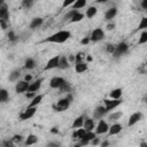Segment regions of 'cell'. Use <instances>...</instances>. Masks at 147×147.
<instances>
[{"mask_svg": "<svg viewBox=\"0 0 147 147\" xmlns=\"http://www.w3.org/2000/svg\"><path fill=\"white\" fill-rule=\"evenodd\" d=\"M71 37V32L68 30H60L53 34H51L49 37L45 38L42 40V42H51V44H63L68 39H70Z\"/></svg>", "mask_w": 147, "mask_h": 147, "instance_id": "1", "label": "cell"}, {"mask_svg": "<svg viewBox=\"0 0 147 147\" xmlns=\"http://www.w3.org/2000/svg\"><path fill=\"white\" fill-rule=\"evenodd\" d=\"M70 103H71V102L64 96V98L57 100L56 103H54V105L52 106V108H53V110L56 111V113H62V111H65V110L70 107Z\"/></svg>", "mask_w": 147, "mask_h": 147, "instance_id": "2", "label": "cell"}, {"mask_svg": "<svg viewBox=\"0 0 147 147\" xmlns=\"http://www.w3.org/2000/svg\"><path fill=\"white\" fill-rule=\"evenodd\" d=\"M127 52H129V44H126L125 41H121L116 45V48H115V52H114L113 56L118 59V57L125 55Z\"/></svg>", "mask_w": 147, "mask_h": 147, "instance_id": "3", "label": "cell"}, {"mask_svg": "<svg viewBox=\"0 0 147 147\" xmlns=\"http://www.w3.org/2000/svg\"><path fill=\"white\" fill-rule=\"evenodd\" d=\"M103 103H105V107L107 109V111H110V110H114L115 108H117L119 105L123 103V98L122 99H118V100H114V99H103Z\"/></svg>", "mask_w": 147, "mask_h": 147, "instance_id": "4", "label": "cell"}, {"mask_svg": "<svg viewBox=\"0 0 147 147\" xmlns=\"http://www.w3.org/2000/svg\"><path fill=\"white\" fill-rule=\"evenodd\" d=\"M90 39L92 42H98V41H101L105 39V31L101 29V28H95L91 36H90Z\"/></svg>", "mask_w": 147, "mask_h": 147, "instance_id": "5", "label": "cell"}, {"mask_svg": "<svg viewBox=\"0 0 147 147\" xmlns=\"http://www.w3.org/2000/svg\"><path fill=\"white\" fill-rule=\"evenodd\" d=\"M60 56H61V55H55V56L51 57V59H49V60L46 62V65L44 67V71H48V70H52V69L59 68Z\"/></svg>", "mask_w": 147, "mask_h": 147, "instance_id": "6", "label": "cell"}, {"mask_svg": "<svg viewBox=\"0 0 147 147\" xmlns=\"http://www.w3.org/2000/svg\"><path fill=\"white\" fill-rule=\"evenodd\" d=\"M109 127H110V126L108 125V123H107L105 119H100V121H98V123H96L95 133H96V134H105V133H108Z\"/></svg>", "mask_w": 147, "mask_h": 147, "instance_id": "7", "label": "cell"}, {"mask_svg": "<svg viewBox=\"0 0 147 147\" xmlns=\"http://www.w3.org/2000/svg\"><path fill=\"white\" fill-rule=\"evenodd\" d=\"M29 86H30V83L25 82L24 79L23 80H18L16 84H15V92L17 94H25L29 90Z\"/></svg>", "mask_w": 147, "mask_h": 147, "instance_id": "8", "label": "cell"}, {"mask_svg": "<svg viewBox=\"0 0 147 147\" xmlns=\"http://www.w3.org/2000/svg\"><path fill=\"white\" fill-rule=\"evenodd\" d=\"M36 113H37V107H28L23 113L20 114V119H21V121L30 119L31 117L34 116Z\"/></svg>", "mask_w": 147, "mask_h": 147, "instance_id": "9", "label": "cell"}, {"mask_svg": "<svg viewBox=\"0 0 147 147\" xmlns=\"http://www.w3.org/2000/svg\"><path fill=\"white\" fill-rule=\"evenodd\" d=\"M67 80L63 78V77H60V76H55L53 77L51 80H49V86L51 88H54V90H60V87L65 83Z\"/></svg>", "mask_w": 147, "mask_h": 147, "instance_id": "10", "label": "cell"}, {"mask_svg": "<svg viewBox=\"0 0 147 147\" xmlns=\"http://www.w3.org/2000/svg\"><path fill=\"white\" fill-rule=\"evenodd\" d=\"M108 111H107V109H106V107L105 106H98L94 110H93V118L94 119H98V121H100V119H103V116L107 114Z\"/></svg>", "mask_w": 147, "mask_h": 147, "instance_id": "11", "label": "cell"}, {"mask_svg": "<svg viewBox=\"0 0 147 147\" xmlns=\"http://www.w3.org/2000/svg\"><path fill=\"white\" fill-rule=\"evenodd\" d=\"M0 21L9 22V9L6 2H1L0 5Z\"/></svg>", "mask_w": 147, "mask_h": 147, "instance_id": "12", "label": "cell"}, {"mask_svg": "<svg viewBox=\"0 0 147 147\" xmlns=\"http://www.w3.org/2000/svg\"><path fill=\"white\" fill-rule=\"evenodd\" d=\"M95 126H96V124H95V119H94L93 117H88V116H86V118H85V121H84L83 129H85L86 132H90V131L95 130Z\"/></svg>", "mask_w": 147, "mask_h": 147, "instance_id": "13", "label": "cell"}, {"mask_svg": "<svg viewBox=\"0 0 147 147\" xmlns=\"http://www.w3.org/2000/svg\"><path fill=\"white\" fill-rule=\"evenodd\" d=\"M141 118H142V114L140 111H136V113L131 114V116L129 117V121H127V126L131 127V126L136 125L139 121H141Z\"/></svg>", "mask_w": 147, "mask_h": 147, "instance_id": "14", "label": "cell"}, {"mask_svg": "<svg viewBox=\"0 0 147 147\" xmlns=\"http://www.w3.org/2000/svg\"><path fill=\"white\" fill-rule=\"evenodd\" d=\"M42 82H44V78H38V79L31 82L28 92H34V93H37V92L40 90V87H41V85H42Z\"/></svg>", "mask_w": 147, "mask_h": 147, "instance_id": "15", "label": "cell"}, {"mask_svg": "<svg viewBox=\"0 0 147 147\" xmlns=\"http://www.w3.org/2000/svg\"><path fill=\"white\" fill-rule=\"evenodd\" d=\"M44 24V18L42 17H33L29 24V30L32 31V30H36L38 28H40L41 25Z\"/></svg>", "mask_w": 147, "mask_h": 147, "instance_id": "16", "label": "cell"}, {"mask_svg": "<svg viewBox=\"0 0 147 147\" xmlns=\"http://www.w3.org/2000/svg\"><path fill=\"white\" fill-rule=\"evenodd\" d=\"M96 137V133L95 132H93V131H90V132H86V134H85V137L79 141V144L82 145V146H86V145H88V144H91V141L94 139Z\"/></svg>", "mask_w": 147, "mask_h": 147, "instance_id": "17", "label": "cell"}, {"mask_svg": "<svg viewBox=\"0 0 147 147\" xmlns=\"http://www.w3.org/2000/svg\"><path fill=\"white\" fill-rule=\"evenodd\" d=\"M122 129H123V126H122L121 123H114V124H111L110 127H109L108 136H109V137H110V136H116V134H118V133L122 131Z\"/></svg>", "mask_w": 147, "mask_h": 147, "instance_id": "18", "label": "cell"}, {"mask_svg": "<svg viewBox=\"0 0 147 147\" xmlns=\"http://www.w3.org/2000/svg\"><path fill=\"white\" fill-rule=\"evenodd\" d=\"M85 118H86V115H79L78 117H76V118L74 119V123H72L71 127H72V129H76V130L83 127Z\"/></svg>", "mask_w": 147, "mask_h": 147, "instance_id": "19", "label": "cell"}, {"mask_svg": "<svg viewBox=\"0 0 147 147\" xmlns=\"http://www.w3.org/2000/svg\"><path fill=\"white\" fill-rule=\"evenodd\" d=\"M122 95H123V90L121 87H117V88H114L109 92L108 96L109 99H114V100H118V99H122Z\"/></svg>", "mask_w": 147, "mask_h": 147, "instance_id": "20", "label": "cell"}, {"mask_svg": "<svg viewBox=\"0 0 147 147\" xmlns=\"http://www.w3.org/2000/svg\"><path fill=\"white\" fill-rule=\"evenodd\" d=\"M70 62L68 60V56L67 55H61L60 56V62H59V68L57 69H61V70H65L70 67Z\"/></svg>", "mask_w": 147, "mask_h": 147, "instance_id": "21", "label": "cell"}, {"mask_svg": "<svg viewBox=\"0 0 147 147\" xmlns=\"http://www.w3.org/2000/svg\"><path fill=\"white\" fill-rule=\"evenodd\" d=\"M116 15H117V8L116 7H110L105 13V20L106 21H111Z\"/></svg>", "mask_w": 147, "mask_h": 147, "instance_id": "22", "label": "cell"}, {"mask_svg": "<svg viewBox=\"0 0 147 147\" xmlns=\"http://www.w3.org/2000/svg\"><path fill=\"white\" fill-rule=\"evenodd\" d=\"M85 134H86V131H85V129H83V127H80V129H77L74 133H72V136H71V138L72 139H75V140H82L84 137H85Z\"/></svg>", "mask_w": 147, "mask_h": 147, "instance_id": "23", "label": "cell"}, {"mask_svg": "<svg viewBox=\"0 0 147 147\" xmlns=\"http://www.w3.org/2000/svg\"><path fill=\"white\" fill-rule=\"evenodd\" d=\"M36 64H37V62H36V60H34L33 57H28V59H25V61H24V69H26V70H32V69L36 68Z\"/></svg>", "mask_w": 147, "mask_h": 147, "instance_id": "24", "label": "cell"}, {"mask_svg": "<svg viewBox=\"0 0 147 147\" xmlns=\"http://www.w3.org/2000/svg\"><path fill=\"white\" fill-rule=\"evenodd\" d=\"M38 142V137L36 134H29L24 140V146H32Z\"/></svg>", "mask_w": 147, "mask_h": 147, "instance_id": "25", "label": "cell"}, {"mask_svg": "<svg viewBox=\"0 0 147 147\" xmlns=\"http://www.w3.org/2000/svg\"><path fill=\"white\" fill-rule=\"evenodd\" d=\"M20 77H21V70H20V69H15V70H13V71L9 74L8 80L11 82V83L18 82V78H20Z\"/></svg>", "mask_w": 147, "mask_h": 147, "instance_id": "26", "label": "cell"}, {"mask_svg": "<svg viewBox=\"0 0 147 147\" xmlns=\"http://www.w3.org/2000/svg\"><path fill=\"white\" fill-rule=\"evenodd\" d=\"M42 99H44V94H37V95L30 101V103H29L28 107H38V106L41 103Z\"/></svg>", "mask_w": 147, "mask_h": 147, "instance_id": "27", "label": "cell"}, {"mask_svg": "<svg viewBox=\"0 0 147 147\" xmlns=\"http://www.w3.org/2000/svg\"><path fill=\"white\" fill-rule=\"evenodd\" d=\"M87 69H88V65H87L86 62H82V63L75 64V71L77 74H83V72L87 71Z\"/></svg>", "mask_w": 147, "mask_h": 147, "instance_id": "28", "label": "cell"}, {"mask_svg": "<svg viewBox=\"0 0 147 147\" xmlns=\"http://www.w3.org/2000/svg\"><path fill=\"white\" fill-rule=\"evenodd\" d=\"M96 13H98V8H96L95 6H91V7H88V8L86 9L85 16H86L87 18H93V17L96 15Z\"/></svg>", "mask_w": 147, "mask_h": 147, "instance_id": "29", "label": "cell"}, {"mask_svg": "<svg viewBox=\"0 0 147 147\" xmlns=\"http://www.w3.org/2000/svg\"><path fill=\"white\" fill-rule=\"evenodd\" d=\"M78 11H79V10L71 9V8H70V9H69V10L65 13V15L63 16V22H70V20H71V18H72V17H74V16H75L77 13H78Z\"/></svg>", "mask_w": 147, "mask_h": 147, "instance_id": "30", "label": "cell"}, {"mask_svg": "<svg viewBox=\"0 0 147 147\" xmlns=\"http://www.w3.org/2000/svg\"><path fill=\"white\" fill-rule=\"evenodd\" d=\"M9 100V92L6 88H0V101L2 103H6Z\"/></svg>", "mask_w": 147, "mask_h": 147, "instance_id": "31", "label": "cell"}, {"mask_svg": "<svg viewBox=\"0 0 147 147\" xmlns=\"http://www.w3.org/2000/svg\"><path fill=\"white\" fill-rule=\"evenodd\" d=\"M86 6V0H76L74 2V5L71 6V9H76V10H79L82 8H84Z\"/></svg>", "mask_w": 147, "mask_h": 147, "instance_id": "32", "label": "cell"}, {"mask_svg": "<svg viewBox=\"0 0 147 147\" xmlns=\"http://www.w3.org/2000/svg\"><path fill=\"white\" fill-rule=\"evenodd\" d=\"M138 30H141V31L147 30V16L141 17V20H140V22H139V24L137 26V31Z\"/></svg>", "mask_w": 147, "mask_h": 147, "instance_id": "33", "label": "cell"}, {"mask_svg": "<svg viewBox=\"0 0 147 147\" xmlns=\"http://www.w3.org/2000/svg\"><path fill=\"white\" fill-rule=\"evenodd\" d=\"M84 17H85V14L84 13H80V11H78L71 20H70V22L69 23H78V22H80L82 20H84Z\"/></svg>", "mask_w": 147, "mask_h": 147, "instance_id": "34", "label": "cell"}, {"mask_svg": "<svg viewBox=\"0 0 147 147\" xmlns=\"http://www.w3.org/2000/svg\"><path fill=\"white\" fill-rule=\"evenodd\" d=\"M122 116H123V113H122V111H115V113H111V114L109 115V121H111V122H116V121H118Z\"/></svg>", "mask_w": 147, "mask_h": 147, "instance_id": "35", "label": "cell"}, {"mask_svg": "<svg viewBox=\"0 0 147 147\" xmlns=\"http://www.w3.org/2000/svg\"><path fill=\"white\" fill-rule=\"evenodd\" d=\"M144 44H147V30L142 31L138 39V45H144Z\"/></svg>", "mask_w": 147, "mask_h": 147, "instance_id": "36", "label": "cell"}, {"mask_svg": "<svg viewBox=\"0 0 147 147\" xmlns=\"http://www.w3.org/2000/svg\"><path fill=\"white\" fill-rule=\"evenodd\" d=\"M8 40L10 41V42H16V41H18L20 40V36H17L16 33H15V31H9L8 32Z\"/></svg>", "mask_w": 147, "mask_h": 147, "instance_id": "37", "label": "cell"}, {"mask_svg": "<svg viewBox=\"0 0 147 147\" xmlns=\"http://www.w3.org/2000/svg\"><path fill=\"white\" fill-rule=\"evenodd\" d=\"M60 93H71V85L68 83V82H65L61 87H60Z\"/></svg>", "mask_w": 147, "mask_h": 147, "instance_id": "38", "label": "cell"}, {"mask_svg": "<svg viewBox=\"0 0 147 147\" xmlns=\"http://www.w3.org/2000/svg\"><path fill=\"white\" fill-rule=\"evenodd\" d=\"M76 61H75V64H77V63H82V62H85L84 61V57H85V54L83 53V52H78L76 55Z\"/></svg>", "mask_w": 147, "mask_h": 147, "instance_id": "39", "label": "cell"}, {"mask_svg": "<svg viewBox=\"0 0 147 147\" xmlns=\"http://www.w3.org/2000/svg\"><path fill=\"white\" fill-rule=\"evenodd\" d=\"M11 141H13L14 144H20V142L23 141V136H22V134H14V136L11 137Z\"/></svg>", "mask_w": 147, "mask_h": 147, "instance_id": "40", "label": "cell"}, {"mask_svg": "<svg viewBox=\"0 0 147 147\" xmlns=\"http://www.w3.org/2000/svg\"><path fill=\"white\" fill-rule=\"evenodd\" d=\"M115 48H116V45H114V44H107V45H106V51H107V53H109V54H114Z\"/></svg>", "mask_w": 147, "mask_h": 147, "instance_id": "41", "label": "cell"}, {"mask_svg": "<svg viewBox=\"0 0 147 147\" xmlns=\"http://www.w3.org/2000/svg\"><path fill=\"white\" fill-rule=\"evenodd\" d=\"M45 147H62V146H61V144H60L59 141L52 140V141H48V142L45 145Z\"/></svg>", "mask_w": 147, "mask_h": 147, "instance_id": "42", "label": "cell"}, {"mask_svg": "<svg viewBox=\"0 0 147 147\" xmlns=\"http://www.w3.org/2000/svg\"><path fill=\"white\" fill-rule=\"evenodd\" d=\"M2 147H15V146H14V142L11 141V139L10 140L8 139V140H3L2 141Z\"/></svg>", "mask_w": 147, "mask_h": 147, "instance_id": "43", "label": "cell"}, {"mask_svg": "<svg viewBox=\"0 0 147 147\" xmlns=\"http://www.w3.org/2000/svg\"><path fill=\"white\" fill-rule=\"evenodd\" d=\"M22 5H23V7H25L26 9H30V7L33 5V1H30V0H23V1H22Z\"/></svg>", "mask_w": 147, "mask_h": 147, "instance_id": "44", "label": "cell"}, {"mask_svg": "<svg viewBox=\"0 0 147 147\" xmlns=\"http://www.w3.org/2000/svg\"><path fill=\"white\" fill-rule=\"evenodd\" d=\"M29 38H30V32H28V31H25L23 34L20 36V40H22V41H25V40L29 39Z\"/></svg>", "mask_w": 147, "mask_h": 147, "instance_id": "45", "label": "cell"}, {"mask_svg": "<svg viewBox=\"0 0 147 147\" xmlns=\"http://www.w3.org/2000/svg\"><path fill=\"white\" fill-rule=\"evenodd\" d=\"M36 95H37V93H34V92H26V93H25V98H26L28 100H32Z\"/></svg>", "mask_w": 147, "mask_h": 147, "instance_id": "46", "label": "cell"}, {"mask_svg": "<svg viewBox=\"0 0 147 147\" xmlns=\"http://www.w3.org/2000/svg\"><path fill=\"white\" fill-rule=\"evenodd\" d=\"M90 42H91L90 37H84V38L80 40V44H82V45H87V44H90Z\"/></svg>", "mask_w": 147, "mask_h": 147, "instance_id": "47", "label": "cell"}, {"mask_svg": "<svg viewBox=\"0 0 147 147\" xmlns=\"http://www.w3.org/2000/svg\"><path fill=\"white\" fill-rule=\"evenodd\" d=\"M100 142H101V140H100L98 137H95V138L91 141V145H92V146H98V145H100Z\"/></svg>", "mask_w": 147, "mask_h": 147, "instance_id": "48", "label": "cell"}, {"mask_svg": "<svg viewBox=\"0 0 147 147\" xmlns=\"http://www.w3.org/2000/svg\"><path fill=\"white\" fill-rule=\"evenodd\" d=\"M109 145H110V142H109L108 139H105L100 142V147H109Z\"/></svg>", "mask_w": 147, "mask_h": 147, "instance_id": "49", "label": "cell"}, {"mask_svg": "<svg viewBox=\"0 0 147 147\" xmlns=\"http://www.w3.org/2000/svg\"><path fill=\"white\" fill-rule=\"evenodd\" d=\"M74 0H69V1H65V2H63L62 3V8H67L68 6H72L74 5Z\"/></svg>", "mask_w": 147, "mask_h": 147, "instance_id": "50", "label": "cell"}, {"mask_svg": "<svg viewBox=\"0 0 147 147\" xmlns=\"http://www.w3.org/2000/svg\"><path fill=\"white\" fill-rule=\"evenodd\" d=\"M115 26H116L115 23H108L107 26H106V30H107V31H113V30L115 29Z\"/></svg>", "mask_w": 147, "mask_h": 147, "instance_id": "51", "label": "cell"}, {"mask_svg": "<svg viewBox=\"0 0 147 147\" xmlns=\"http://www.w3.org/2000/svg\"><path fill=\"white\" fill-rule=\"evenodd\" d=\"M32 78H33V77H32V75H30V74H26V75L24 76V80L28 82V83H31V82H32Z\"/></svg>", "mask_w": 147, "mask_h": 147, "instance_id": "52", "label": "cell"}, {"mask_svg": "<svg viewBox=\"0 0 147 147\" xmlns=\"http://www.w3.org/2000/svg\"><path fill=\"white\" fill-rule=\"evenodd\" d=\"M0 25H1V29H2L3 31L7 30V28H8V23L5 22V21H0Z\"/></svg>", "mask_w": 147, "mask_h": 147, "instance_id": "53", "label": "cell"}, {"mask_svg": "<svg viewBox=\"0 0 147 147\" xmlns=\"http://www.w3.org/2000/svg\"><path fill=\"white\" fill-rule=\"evenodd\" d=\"M68 60H69L70 64H71V63H75V61H76V56H75L74 54H70V55H68Z\"/></svg>", "mask_w": 147, "mask_h": 147, "instance_id": "54", "label": "cell"}, {"mask_svg": "<svg viewBox=\"0 0 147 147\" xmlns=\"http://www.w3.org/2000/svg\"><path fill=\"white\" fill-rule=\"evenodd\" d=\"M140 7H141L142 9H145V10H147V0H142V1L140 2Z\"/></svg>", "mask_w": 147, "mask_h": 147, "instance_id": "55", "label": "cell"}, {"mask_svg": "<svg viewBox=\"0 0 147 147\" xmlns=\"http://www.w3.org/2000/svg\"><path fill=\"white\" fill-rule=\"evenodd\" d=\"M65 98H67V99H68L70 102H72V100H74V95H72L71 93H68V94L65 95Z\"/></svg>", "mask_w": 147, "mask_h": 147, "instance_id": "56", "label": "cell"}, {"mask_svg": "<svg viewBox=\"0 0 147 147\" xmlns=\"http://www.w3.org/2000/svg\"><path fill=\"white\" fill-rule=\"evenodd\" d=\"M51 133L57 134V133H59V129H57V127H52V129H51Z\"/></svg>", "mask_w": 147, "mask_h": 147, "instance_id": "57", "label": "cell"}, {"mask_svg": "<svg viewBox=\"0 0 147 147\" xmlns=\"http://www.w3.org/2000/svg\"><path fill=\"white\" fill-rule=\"evenodd\" d=\"M93 61V57L91 56V55H87L86 56V63H88V62H92Z\"/></svg>", "mask_w": 147, "mask_h": 147, "instance_id": "58", "label": "cell"}, {"mask_svg": "<svg viewBox=\"0 0 147 147\" xmlns=\"http://www.w3.org/2000/svg\"><path fill=\"white\" fill-rule=\"evenodd\" d=\"M140 147H147V142H141L140 144Z\"/></svg>", "mask_w": 147, "mask_h": 147, "instance_id": "59", "label": "cell"}, {"mask_svg": "<svg viewBox=\"0 0 147 147\" xmlns=\"http://www.w3.org/2000/svg\"><path fill=\"white\" fill-rule=\"evenodd\" d=\"M72 147H82V145H80V144L78 142V144H75V145H74Z\"/></svg>", "mask_w": 147, "mask_h": 147, "instance_id": "60", "label": "cell"}, {"mask_svg": "<svg viewBox=\"0 0 147 147\" xmlns=\"http://www.w3.org/2000/svg\"><path fill=\"white\" fill-rule=\"evenodd\" d=\"M145 67H147V62H146V63H145Z\"/></svg>", "mask_w": 147, "mask_h": 147, "instance_id": "61", "label": "cell"}, {"mask_svg": "<svg viewBox=\"0 0 147 147\" xmlns=\"http://www.w3.org/2000/svg\"><path fill=\"white\" fill-rule=\"evenodd\" d=\"M146 103H147V98H146Z\"/></svg>", "mask_w": 147, "mask_h": 147, "instance_id": "62", "label": "cell"}]
</instances>
